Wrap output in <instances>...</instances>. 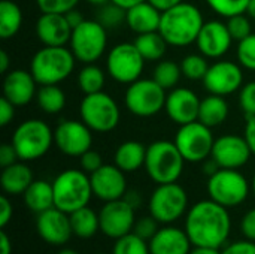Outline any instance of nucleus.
<instances>
[{
  "label": "nucleus",
  "mask_w": 255,
  "mask_h": 254,
  "mask_svg": "<svg viewBox=\"0 0 255 254\" xmlns=\"http://www.w3.org/2000/svg\"><path fill=\"white\" fill-rule=\"evenodd\" d=\"M106 69L114 81L130 85L131 82L140 79L145 69V58L134 43L123 42L115 45L108 52Z\"/></svg>",
  "instance_id": "13"
},
{
  "label": "nucleus",
  "mask_w": 255,
  "mask_h": 254,
  "mask_svg": "<svg viewBox=\"0 0 255 254\" xmlns=\"http://www.w3.org/2000/svg\"><path fill=\"white\" fill-rule=\"evenodd\" d=\"M72 31L64 13H42L36 22V34L43 46H66Z\"/></svg>",
  "instance_id": "23"
},
{
  "label": "nucleus",
  "mask_w": 255,
  "mask_h": 254,
  "mask_svg": "<svg viewBox=\"0 0 255 254\" xmlns=\"http://www.w3.org/2000/svg\"><path fill=\"white\" fill-rule=\"evenodd\" d=\"M200 102L202 100L193 90L176 87L167 94L164 111L173 123H176L178 126H184L199 118Z\"/></svg>",
  "instance_id": "21"
},
{
  "label": "nucleus",
  "mask_w": 255,
  "mask_h": 254,
  "mask_svg": "<svg viewBox=\"0 0 255 254\" xmlns=\"http://www.w3.org/2000/svg\"><path fill=\"white\" fill-rule=\"evenodd\" d=\"M97 254H106V253H97Z\"/></svg>",
  "instance_id": "63"
},
{
  "label": "nucleus",
  "mask_w": 255,
  "mask_h": 254,
  "mask_svg": "<svg viewBox=\"0 0 255 254\" xmlns=\"http://www.w3.org/2000/svg\"><path fill=\"white\" fill-rule=\"evenodd\" d=\"M36 85L37 81L34 79L30 70L15 69L4 75L3 96L7 100H10L15 106H25L37 94Z\"/></svg>",
  "instance_id": "22"
},
{
  "label": "nucleus",
  "mask_w": 255,
  "mask_h": 254,
  "mask_svg": "<svg viewBox=\"0 0 255 254\" xmlns=\"http://www.w3.org/2000/svg\"><path fill=\"white\" fill-rule=\"evenodd\" d=\"M208 69V58L203 54H188L181 61L182 76H185L190 81H203Z\"/></svg>",
  "instance_id": "37"
},
{
  "label": "nucleus",
  "mask_w": 255,
  "mask_h": 254,
  "mask_svg": "<svg viewBox=\"0 0 255 254\" xmlns=\"http://www.w3.org/2000/svg\"><path fill=\"white\" fill-rule=\"evenodd\" d=\"M203 24L205 19L200 9L191 3L182 1L161 12L158 31L170 46L184 48L196 43Z\"/></svg>",
  "instance_id": "2"
},
{
  "label": "nucleus",
  "mask_w": 255,
  "mask_h": 254,
  "mask_svg": "<svg viewBox=\"0 0 255 254\" xmlns=\"http://www.w3.org/2000/svg\"><path fill=\"white\" fill-rule=\"evenodd\" d=\"M244 138L247 144L250 145L251 153L255 156V115L247 117L245 129H244Z\"/></svg>",
  "instance_id": "51"
},
{
  "label": "nucleus",
  "mask_w": 255,
  "mask_h": 254,
  "mask_svg": "<svg viewBox=\"0 0 255 254\" xmlns=\"http://www.w3.org/2000/svg\"><path fill=\"white\" fill-rule=\"evenodd\" d=\"M126 15H127V10L123 9L121 6L109 1L103 6H100V10H99V16H97V21L105 27V28H115L118 27L120 24L126 22Z\"/></svg>",
  "instance_id": "38"
},
{
  "label": "nucleus",
  "mask_w": 255,
  "mask_h": 254,
  "mask_svg": "<svg viewBox=\"0 0 255 254\" xmlns=\"http://www.w3.org/2000/svg\"><path fill=\"white\" fill-rule=\"evenodd\" d=\"M136 48L145 58V61H158L164 57L166 49L169 43L164 40L160 31L137 34V39L134 40Z\"/></svg>",
  "instance_id": "32"
},
{
  "label": "nucleus",
  "mask_w": 255,
  "mask_h": 254,
  "mask_svg": "<svg viewBox=\"0 0 255 254\" xmlns=\"http://www.w3.org/2000/svg\"><path fill=\"white\" fill-rule=\"evenodd\" d=\"M81 120L97 133H108L120 123V108L117 102L103 91L85 94L79 105Z\"/></svg>",
  "instance_id": "9"
},
{
  "label": "nucleus",
  "mask_w": 255,
  "mask_h": 254,
  "mask_svg": "<svg viewBox=\"0 0 255 254\" xmlns=\"http://www.w3.org/2000/svg\"><path fill=\"white\" fill-rule=\"evenodd\" d=\"M75 61L72 49L66 46H43L33 55L30 72L39 85H58L70 76Z\"/></svg>",
  "instance_id": "3"
},
{
  "label": "nucleus",
  "mask_w": 255,
  "mask_h": 254,
  "mask_svg": "<svg viewBox=\"0 0 255 254\" xmlns=\"http://www.w3.org/2000/svg\"><path fill=\"white\" fill-rule=\"evenodd\" d=\"M91 129L81 120H64L54 130L55 147L69 157H81L91 150Z\"/></svg>",
  "instance_id": "15"
},
{
  "label": "nucleus",
  "mask_w": 255,
  "mask_h": 254,
  "mask_svg": "<svg viewBox=\"0 0 255 254\" xmlns=\"http://www.w3.org/2000/svg\"><path fill=\"white\" fill-rule=\"evenodd\" d=\"M0 254H12V241L4 229H0Z\"/></svg>",
  "instance_id": "53"
},
{
  "label": "nucleus",
  "mask_w": 255,
  "mask_h": 254,
  "mask_svg": "<svg viewBox=\"0 0 255 254\" xmlns=\"http://www.w3.org/2000/svg\"><path fill=\"white\" fill-rule=\"evenodd\" d=\"M64 16H66V19H67L69 25L72 27V30H73V28H76L78 25H81V24L85 21V19H84V16L81 15V12H79V10H76V9L69 10L67 13H64Z\"/></svg>",
  "instance_id": "52"
},
{
  "label": "nucleus",
  "mask_w": 255,
  "mask_h": 254,
  "mask_svg": "<svg viewBox=\"0 0 255 254\" xmlns=\"http://www.w3.org/2000/svg\"><path fill=\"white\" fill-rule=\"evenodd\" d=\"M22 25V10L12 0L0 3V37L3 40L13 37Z\"/></svg>",
  "instance_id": "31"
},
{
  "label": "nucleus",
  "mask_w": 255,
  "mask_h": 254,
  "mask_svg": "<svg viewBox=\"0 0 255 254\" xmlns=\"http://www.w3.org/2000/svg\"><path fill=\"white\" fill-rule=\"evenodd\" d=\"M124 199L136 210L137 207H140V204H142V198H140V195L136 192V190H131V192H126V195H124Z\"/></svg>",
  "instance_id": "55"
},
{
  "label": "nucleus",
  "mask_w": 255,
  "mask_h": 254,
  "mask_svg": "<svg viewBox=\"0 0 255 254\" xmlns=\"http://www.w3.org/2000/svg\"><path fill=\"white\" fill-rule=\"evenodd\" d=\"M100 231L112 240H118L134 229L136 216L134 208L124 199L105 202L102 210L99 211Z\"/></svg>",
  "instance_id": "14"
},
{
  "label": "nucleus",
  "mask_w": 255,
  "mask_h": 254,
  "mask_svg": "<svg viewBox=\"0 0 255 254\" xmlns=\"http://www.w3.org/2000/svg\"><path fill=\"white\" fill-rule=\"evenodd\" d=\"M157 231H158V222L152 216L139 219L134 223V229H133V232L136 235H139L140 238H143L146 241H149L157 234Z\"/></svg>",
  "instance_id": "44"
},
{
  "label": "nucleus",
  "mask_w": 255,
  "mask_h": 254,
  "mask_svg": "<svg viewBox=\"0 0 255 254\" xmlns=\"http://www.w3.org/2000/svg\"><path fill=\"white\" fill-rule=\"evenodd\" d=\"M232 43L233 37L227 28V24L218 19L205 22L196 40L199 52L206 58H221L229 52Z\"/></svg>",
  "instance_id": "19"
},
{
  "label": "nucleus",
  "mask_w": 255,
  "mask_h": 254,
  "mask_svg": "<svg viewBox=\"0 0 255 254\" xmlns=\"http://www.w3.org/2000/svg\"><path fill=\"white\" fill-rule=\"evenodd\" d=\"M209 199L217 204L233 208L245 202L250 195V183L238 169L220 168L208 180Z\"/></svg>",
  "instance_id": "10"
},
{
  "label": "nucleus",
  "mask_w": 255,
  "mask_h": 254,
  "mask_svg": "<svg viewBox=\"0 0 255 254\" xmlns=\"http://www.w3.org/2000/svg\"><path fill=\"white\" fill-rule=\"evenodd\" d=\"M191 241L185 229L166 226L149 240L151 254H190Z\"/></svg>",
  "instance_id": "24"
},
{
  "label": "nucleus",
  "mask_w": 255,
  "mask_h": 254,
  "mask_svg": "<svg viewBox=\"0 0 255 254\" xmlns=\"http://www.w3.org/2000/svg\"><path fill=\"white\" fill-rule=\"evenodd\" d=\"M36 228L40 238L52 246H64L73 235L70 216L57 207L37 214Z\"/></svg>",
  "instance_id": "20"
},
{
  "label": "nucleus",
  "mask_w": 255,
  "mask_h": 254,
  "mask_svg": "<svg viewBox=\"0 0 255 254\" xmlns=\"http://www.w3.org/2000/svg\"><path fill=\"white\" fill-rule=\"evenodd\" d=\"M239 105L247 117L255 115V81H250L241 87Z\"/></svg>",
  "instance_id": "43"
},
{
  "label": "nucleus",
  "mask_w": 255,
  "mask_h": 254,
  "mask_svg": "<svg viewBox=\"0 0 255 254\" xmlns=\"http://www.w3.org/2000/svg\"><path fill=\"white\" fill-rule=\"evenodd\" d=\"M221 254H255V241L250 240H242L229 244Z\"/></svg>",
  "instance_id": "46"
},
{
  "label": "nucleus",
  "mask_w": 255,
  "mask_h": 254,
  "mask_svg": "<svg viewBox=\"0 0 255 254\" xmlns=\"http://www.w3.org/2000/svg\"><path fill=\"white\" fill-rule=\"evenodd\" d=\"M226 24H227V28H229L233 40H236V42H241L242 39L248 37L253 33L250 16H247L245 13L233 15V16L227 18Z\"/></svg>",
  "instance_id": "41"
},
{
  "label": "nucleus",
  "mask_w": 255,
  "mask_h": 254,
  "mask_svg": "<svg viewBox=\"0 0 255 254\" xmlns=\"http://www.w3.org/2000/svg\"><path fill=\"white\" fill-rule=\"evenodd\" d=\"M247 15L255 21V0H250L248 9H247Z\"/></svg>",
  "instance_id": "59"
},
{
  "label": "nucleus",
  "mask_w": 255,
  "mask_h": 254,
  "mask_svg": "<svg viewBox=\"0 0 255 254\" xmlns=\"http://www.w3.org/2000/svg\"><path fill=\"white\" fill-rule=\"evenodd\" d=\"M161 21V10L157 9L152 3L142 1L130 9H127L126 22L136 34H145L158 31Z\"/></svg>",
  "instance_id": "25"
},
{
  "label": "nucleus",
  "mask_w": 255,
  "mask_h": 254,
  "mask_svg": "<svg viewBox=\"0 0 255 254\" xmlns=\"http://www.w3.org/2000/svg\"><path fill=\"white\" fill-rule=\"evenodd\" d=\"M19 160L18 157V153L15 150V147L10 144H3L0 147V166L1 168H6V166H10L13 163H16Z\"/></svg>",
  "instance_id": "48"
},
{
  "label": "nucleus",
  "mask_w": 255,
  "mask_h": 254,
  "mask_svg": "<svg viewBox=\"0 0 255 254\" xmlns=\"http://www.w3.org/2000/svg\"><path fill=\"white\" fill-rule=\"evenodd\" d=\"M57 254H79L76 250H73V249H61L60 252Z\"/></svg>",
  "instance_id": "61"
},
{
  "label": "nucleus",
  "mask_w": 255,
  "mask_h": 254,
  "mask_svg": "<svg viewBox=\"0 0 255 254\" xmlns=\"http://www.w3.org/2000/svg\"><path fill=\"white\" fill-rule=\"evenodd\" d=\"M232 219L226 207L212 199L194 204L185 219V232L194 247L220 249L229 240Z\"/></svg>",
  "instance_id": "1"
},
{
  "label": "nucleus",
  "mask_w": 255,
  "mask_h": 254,
  "mask_svg": "<svg viewBox=\"0 0 255 254\" xmlns=\"http://www.w3.org/2000/svg\"><path fill=\"white\" fill-rule=\"evenodd\" d=\"M173 142L184 156L185 162L200 163L211 157L215 138L211 127L196 120L193 123L179 126Z\"/></svg>",
  "instance_id": "12"
},
{
  "label": "nucleus",
  "mask_w": 255,
  "mask_h": 254,
  "mask_svg": "<svg viewBox=\"0 0 255 254\" xmlns=\"http://www.w3.org/2000/svg\"><path fill=\"white\" fill-rule=\"evenodd\" d=\"M79 165H81V169L87 174H93L94 171H97L103 162H102V156L97 153V151H93V150H88L87 153H84L81 157H79Z\"/></svg>",
  "instance_id": "45"
},
{
  "label": "nucleus",
  "mask_w": 255,
  "mask_h": 254,
  "mask_svg": "<svg viewBox=\"0 0 255 254\" xmlns=\"http://www.w3.org/2000/svg\"><path fill=\"white\" fill-rule=\"evenodd\" d=\"M42 13H67L75 9L79 0H36Z\"/></svg>",
  "instance_id": "42"
},
{
  "label": "nucleus",
  "mask_w": 255,
  "mask_h": 254,
  "mask_svg": "<svg viewBox=\"0 0 255 254\" xmlns=\"http://www.w3.org/2000/svg\"><path fill=\"white\" fill-rule=\"evenodd\" d=\"M185 159L172 141L160 139L146 147L145 169L157 184L176 183L184 172Z\"/></svg>",
  "instance_id": "4"
},
{
  "label": "nucleus",
  "mask_w": 255,
  "mask_h": 254,
  "mask_svg": "<svg viewBox=\"0 0 255 254\" xmlns=\"http://www.w3.org/2000/svg\"><path fill=\"white\" fill-rule=\"evenodd\" d=\"M69 45L78 61L84 64L96 63L106 51L108 28L97 19H85L81 25L73 28Z\"/></svg>",
  "instance_id": "8"
},
{
  "label": "nucleus",
  "mask_w": 255,
  "mask_h": 254,
  "mask_svg": "<svg viewBox=\"0 0 255 254\" xmlns=\"http://www.w3.org/2000/svg\"><path fill=\"white\" fill-rule=\"evenodd\" d=\"M182 76V70L181 66L172 60H161L152 73V78L167 91V90H173L176 88L179 79Z\"/></svg>",
  "instance_id": "35"
},
{
  "label": "nucleus",
  "mask_w": 255,
  "mask_h": 254,
  "mask_svg": "<svg viewBox=\"0 0 255 254\" xmlns=\"http://www.w3.org/2000/svg\"><path fill=\"white\" fill-rule=\"evenodd\" d=\"M69 216H70V225H72L73 235L81 240L93 238L96 235V232L100 231L99 214H96V211L91 210L88 205L73 211Z\"/></svg>",
  "instance_id": "30"
},
{
  "label": "nucleus",
  "mask_w": 255,
  "mask_h": 254,
  "mask_svg": "<svg viewBox=\"0 0 255 254\" xmlns=\"http://www.w3.org/2000/svg\"><path fill=\"white\" fill-rule=\"evenodd\" d=\"M146 147L139 141H126L123 142L114 154V163L123 172H136L145 166Z\"/></svg>",
  "instance_id": "27"
},
{
  "label": "nucleus",
  "mask_w": 255,
  "mask_h": 254,
  "mask_svg": "<svg viewBox=\"0 0 255 254\" xmlns=\"http://www.w3.org/2000/svg\"><path fill=\"white\" fill-rule=\"evenodd\" d=\"M33 172L28 168V165L16 162L10 166L3 168V172L0 175V184L4 193L7 195H24V192L28 189V186L33 183Z\"/></svg>",
  "instance_id": "26"
},
{
  "label": "nucleus",
  "mask_w": 255,
  "mask_h": 254,
  "mask_svg": "<svg viewBox=\"0 0 255 254\" xmlns=\"http://www.w3.org/2000/svg\"><path fill=\"white\" fill-rule=\"evenodd\" d=\"M241 231L250 241H255V208L250 210L241 222Z\"/></svg>",
  "instance_id": "47"
},
{
  "label": "nucleus",
  "mask_w": 255,
  "mask_h": 254,
  "mask_svg": "<svg viewBox=\"0 0 255 254\" xmlns=\"http://www.w3.org/2000/svg\"><path fill=\"white\" fill-rule=\"evenodd\" d=\"M229 117V103L223 96L209 94L200 102L199 108V121L208 127H217L226 121Z\"/></svg>",
  "instance_id": "29"
},
{
  "label": "nucleus",
  "mask_w": 255,
  "mask_h": 254,
  "mask_svg": "<svg viewBox=\"0 0 255 254\" xmlns=\"http://www.w3.org/2000/svg\"><path fill=\"white\" fill-rule=\"evenodd\" d=\"M36 99L39 108L45 114H58L66 106V94L58 85H40Z\"/></svg>",
  "instance_id": "33"
},
{
  "label": "nucleus",
  "mask_w": 255,
  "mask_h": 254,
  "mask_svg": "<svg viewBox=\"0 0 255 254\" xmlns=\"http://www.w3.org/2000/svg\"><path fill=\"white\" fill-rule=\"evenodd\" d=\"M250 145L244 136L224 135L215 139L211 157L217 162L220 168L224 169H239L245 166L251 157Z\"/></svg>",
  "instance_id": "17"
},
{
  "label": "nucleus",
  "mask_w": 255,
  "mask_h": 254,
  "mask_svg": "<svg viewBox=\"0 0 255 254\" xmlns=\"http://www.w3.org/2000/svg\"><path fill=\"white\" fill-rule=\"evenodd\" d=\"M166 90L154 78H140L128 85L124 94L126 108L136 117L157 115L166 106Z\"/></svg>",
  "instance_id": "7"
},
{
  "label": "nucleus",
  "mask_w": 255,
  "mask_h": 254,
  "mask_svg": "<svg viewBox=\"0 0 255 254\" xmlns=\"http://www.w3.org/2000/svg\"><path fill=\"white\" fill-rule=\"evenodd\" d=\"M112 254H151L149 244L134 232L115 240Z\"/></svg>",
  "instance_id": "36"
},
{
  "label": "nucleus",
  "mask_w": 255,
  "mask_h": 254,
  "mask_svg": "<svg viewBox=\"0 0 255 254\" xmlns=\"http://www.w3.org/2000/svg\"><path fill=\"white\" fill-rule=\"evenodd\" d=\"M190 254H221L220 249H214V247H194Z\"/></svg>",
  "instance_id": "58"
},
{
  "label": "nucleus",
  "mask_w": 255,
  "mask_h": 254,
  "mask_svg": "<svg viewBox=\"0 0 255 254\" xmlns=\"http://www.w3.org/2000/svg\"><path fill=\"white\" fill-rule=\"evenodd\" d=\"M105 81H106L105 72L94 63L85 64L78 73V87L84 94H93L102 91Z\"/></svg>",
  "instance_id": "34"
},
{
  "label": "nucleus",
  "mask_w": 255,
  "mask_h": 254,
  "mask_svg": "<svg viewBox=\"0 0 255 254\" xmlns=\"http://www.w3.org/2000/svg\"><path fill=\"white\" fill-rule=\"evenodd\" d=\"M15 117V105L4 96L0 99V126H7Z\"/></svg>",
  "instance_id": "49"
},
{
  "label": "nucleus",
  "mask_w": 255,
  "mask_h": 254,
  "mask_svg": "<svg viewBox=\"0 0 255 254\" xmlns=\"http://www.w3.org/2000/svg\"><path fill=\"white\" fill-rule=\"evenodd\" d=\"M236 55L242 67L255 72V33H251L248 37L238 42Z\"/></svg>",
  "instance_id": "40"
},
{
  "label": "nucleus",
  "mask_w": 255,
  "mask_h": 254,
  "mask_svg": "<svg viewBox=\"0 0 255 254\" xmlns=\"http://www.w3.org/2000/svg\"><path fill=\"white\" fill-rule=\"evenodd\" d=\"M9 66H10V58H9L7 52L0 51V72L3 75H6L9 72Z\"/></svg>",
  "instance_id": "56"
},
{
  "label": "nucleus",
  "mask_w": 255,
  "mask_h": 254,
  "mask_svg": "<svg viewBox=\"0 0 255 254\" xmlns=\"http://www.w3.org/2000/svg\"><path fill=\"white\" fill-rule=\"evenodd\" d=\"M251 189H253V193H254V196H255V174H254V177H253V183H251Z\"/></svg>",
  "instance_id": "62"
},
{
  "label": "nucleus",
  "mask_w": 255,
  "mask_h": 254,
  "mask_svg": "<svg viewBox=\"0 0 255 254\" xmlns=\"http://www.w3.org/2000/svg\"><path fill=\"white\" fill-rule=\"evenodd\" d=\"M87 3H90V4H93V6H103V4H106V3H109L111 0H85Z\"/></svg>",
  "instance_id": "60"
},
{
  "label": "nucleus",
  "mask_w": 255,
  "mask_h": 254,
  "mask_svg": "<svg viewBox=\"0 0 255 254\" xmlns=\"http://www.w3.org/2000/svg\"><path fill=\"white\" fill-rule=\"evenodd\" d=\"M123 172L115 163L102 165L97 171L90 174L93 195L103 202L117 201L124 198L127 192V181Z\"/></svg>",
  "instance_id": "18"
},
{
  "label": "nucleus",
  "mask_w": 255,
  "mask_h": 254,
  "mask_svg": "<svg viewBox=\"0 0 255 254\" xmlns=\"http://www.w3.org/2000/svg\"><path fill=\"white\" fill-rule=\"evenodd\" d=\"M242 82V66L227 60H220L211 64L203 78V85L209 91V94H217L223 97L241 90Z\"/></svg>",
  "instance_id": "16"
},
{
  "label": "nucleus",
  "mask_w": 255,
  "mask_h": 254,
  "mask_svg": "<svg viewBox=\"0 0 255 254\" xmlns=\"http://www.w3.org/2000/svg\"><path fill=\"white\" fill-rule=\"evenodd\" d=\"M111 1L127 10V9H130V7H133V6H136V4H139L142 1H146V0H111Z\"/></svg>",
  "instance_id": "57"
},
{
  "label": "nucleus",
  "mask_w": 255,
  "mask_h": 254,
  "mask_svg": "<svg viewBox=\"0 0 255 254\" xmlns=\"http://www.w3.org/2000/svg\"><path fill=\"white\" fill-rule=\"evenodd\" d=\"M54 205L72 214L73 211L88 205L93 196L91 180L82 169H66L52 181Z\"/></svg>",
  "instance_id": "5"
},
{
  "label": "nucleus",
  "mask_w": 255,
  "mask_h": 254,
  "mask_svg": "<svg viewBox=\"0 0 255 254\" xmlns=\"http://www.w3.org/2000/svg\"><path fill=\"white\" fill-rule=\"evenodd\" d=\"M206 3L220 16L230 18L233 15L247 13L250 0H206Z\"/></svg>",
  "instance_id": "39"
},
{
  "label": "nucleus",
  "mask_w": 255,
  "mask_h": 254,
  "mask_svg": "<svg viewBox=\"0 0 255 254\" xmlns=\"http://www.w3.org/2000/svg\"><path fill=\"white\" fill-rule=\"evenodd\" d=\"M52 144L54 130L48 123L36 118L21 123L12 135V145L22 162H31L43 157L51 150Z\"/></svg>",
  "instance_id": "6"
},
{
  "label": "nucleus",
  "mask_w": 255,
  "mask_h": 254,
  "mask_svg": "<svg viewBox=\"0 0 255 254\" xmlns=\"http://www.w3.org/2000/svg\"><path fill=\"white\" fill-rule=\"evenodd\" d=\"M149 214L158 223H173L188 208V195L178 183L158 184L149 198Z\"/></svg>",
  "instance_id": "11"
},
{
  "label": "nucleus",
  "mask_w": 255,
  "mask_h": 254,
  "mask_svg": "<svg viewBox=\"0 0 255 254\" xmlns=\"http://www.w3.org/2000/svg\"><path fill=\"white\" fill-rule=\"evenodd\" d=\"M13 216V207L7 196H0V228L4 229L7 223L12 220Z\"/></svg>",
  "instance_id": "50"
},
{
  "label": "nucleus",
  "mask_w": 255,
  "mask_h": 254,
  "mask_svg": "<svg viewBox=\"0 0 255 254\" xmlns=\"http://www.w3.org/2000/svg\"><path fill=\"white\" fill-rule=\"evenodd\" d=\"M24 202L27 208L36 214L55 207L52 183H48L45 180H34L24 192Z\"/></svg>",
  "instance_id": "28"
},
{
  "label": "nucleus",
  "mask_w": 255,
  "mask_h": 254,
  "mask_svg": "<svg viewBox=\"0 0 255 254\" xmlns=\"http://www.w3.org/2000/svg\"><path fill=\"white\" fill-rule=\"evenodd\" d=\"M149 3H152L157 9H160L161 12H164V10H167V9H170V7H173V6H176V4H179V3H182L184 0H148Z\"/></svg>",
  "instance_id": "54"
}]
</instances>
